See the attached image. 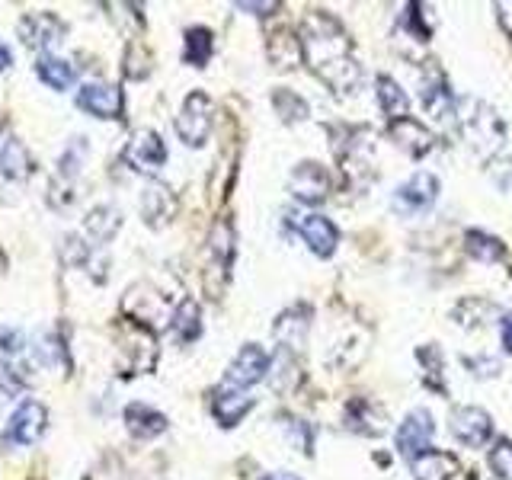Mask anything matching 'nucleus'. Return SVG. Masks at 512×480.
<instances>
[{"label": "nucleus", "mask_w": 512, "mask_h": 480, "mask_svg": "<svg viewBox=\"0 0 512 480\" xmlns=\"http://www.w3.org/2000/svg\"><path fill=\"white\" fill-rule=\"evenodd\" d=\"M215 52V36L212 29L205 26H192L186 29V39H183V61L192 64V68H205L208 58Z\"/></svg>", "instance_id": "nucleus-27"}, {"label": "nucleus", "mask_w": 512, "mask_h": 480, "mask_svg": "<svg viewBox=\"0 0 512 480\" xmlns=\"http://www.w3.org/2000/svg\"><path fill=\"white\" fill-rule=\"evenodd\" d=\"M490 471L500 480H512V439H500L490 448Z\"/></svg>", "instance_id": "nucleus-34"}, {"label": "nucleus", "mask_w": 512, "mask_h": 480, "mask_svg": "<svg viewBox=\"0 0 512 480\" xmlns=\"http://www.w3.org/2000/svg\"><path fill=\"white\" fill-rule=\"evenodd\" d=\"M477 365H480L477 378H490V375H496V372H500V362H493V359H484V362H477V359H468V356H464V368H477Z\"/></svg>", "instance_id": "nucleus-36"}, {"label": "nucleus", "mask_w": 512, "mask_h": 480, "mask_svg": "<svg viewBox=\"0 0 512 480\" xmlns=\"http://www.w3.org/2000/svg\"><path fill=\"white\" fill-rule=\"evenodd\" d=\"M208 407H212V416L228 429V426H237L244 416L253 410V397L240 388H231V384H221V388L212 391V400H208Z\"/></svg>", "instance_id": "nucleus-14"}, {"label": "nucleus", "mask_w": 512, "mask_h": 480, "mask_svg": "<svg viewBox=\"0 0 512 480\" xmlns=\"http://www.w3.org/2000/svg\"><path fill=\"white\" fill-rule=\"evenodd\" d=\"M464 247H468V256H474L480 263H500L506 253L503 240L487 231H468L464 234Z\"/></svg>", "instance_id": "nucleus-29"}, {"label": "nucleus", "mask_w": 512, "mask_h": 480, "mask_svg": "<svg viewBox=\"0 0 512 480\" xmlns=\"http://www.w3.org/2000/svg\"><path fill=\"white\" fill-rule=\"evenodd\" d=\"M388 132L394 138V144L400 151H407L410 157H426L432 148H436V135L429 132L423 122H416L413 116L407 119H397V122H388Z\"/></svg>", "instance_id": "nucleus-15"}, {"label": "nucleus", "mask_w": 512, "mask_h": 480, "mask_svg": "<svg viewBox=\"0 0 512 480\" xmlns=\"http://www.w3.org/2000/svg\"><path fill=\"white\" fill-rule=\"evenodd\" d=\"M346 429L359 432V436H381L388 429V420L378 404H372L368 397H356L346 404Z\"/></svg>", "instance_id": "nucleus-16"}, {"label": "nucleus", "mask_w": 512, "mask_h": 480, "mask_svg": "<svg viewBox=\"0 0 512 480\" xmlns=\"http://www.w3.org/2000/svg\"><path fill=\"white\" fill-rule=\"evenodd\" d=\"M10 61H13V55H10V48L0 42V71H7L10 68Z\"/></svg>", "instance_id": "nucleus-40"}, {"label": "nucleus", "mask_w": 512, "mask_h": 480, "mask_svg": "<svg viewBox=\"0 0 512 480\" xmlns=\"http://www.w3.org/2000/svg\"><path fill=\"white\" fill-rule=\"evenodd\" d=\"M48 429V410L39 400H23L20 407L13 410L4 429V442L7 445H36Z\"/></svg>", "instance_id": "nucleus-9"}, {"label": "nucleus", "mask_w": 512, "mask_h": 480, "mask_svg": "<svg viewBox=\"0 0 512 480\" xmlns=\"http://www.w3.org/2000/svg\"><path fill=\"white\" fill-rule=\"evenodd\" d=\"M77 109L90 112L96 119H119L122 116V90L112 84H84L77 90Z\"/></svg>", "instance_id": "nucleus-11"}, {"label": "nucleus", "mask_w": 512, "mask_h": 480, "mask_svg": "<svg viewBox=\"0 0 512 480\" xmlns=\"http://www.w3.org/2000/svg\"><path fill=\"white\" fill-rule=\"evenodd\" d=\"M410 468L416 480H452L461 471L458 458L448 452H426L416 461H410Z\"/></svg>", "instance_id": "nucleus-22"}, {"label": "nucleus", "mask_w": 512, "mask_h": 480, "mask_svg": "<svg viewBox=\"0 0 512 480\" xmlns=\"http://www.w3.org/2000/svg\"><path fill=\"white\" fill-rule=\"evenodd\" d=\"M170 330L180 343H196L202 336V311L192 298H183L176 304V311L170 317Z\"/></svg>", "instance_id": "nucleus-23"}, {"label": "nucleus", "mask_w": 512, "mask_h": 480, "mask_svg": "<svg viewBox=\"0 0 512 480\" xmlns=\"http://www.w3.org/2000/svg\"><path fill=\"white\" fill-rule=\"evenodd\" d=\"M432 436H436V423H432V413L429 410H410L404 416V423L397 426V452L404 455L407 461H416L420 455L432 452Z\"/></svg>", "instance_id": "nucleus-6"}, {"label": "nucleus", "mask_w": 512, "mask_h": 480, "mask_svg": "<svg viewBox=\"0 0 512 480\" xmlns=\"http://www.w3.org/2000/svg\"><path fill=\"white\" fill-rule=\"evenodd\" d=\"M84 228L93 240H100V244H109L112 237L119 234L122 228V215L116 205H96L93 212L84 218Z\"/></svg>", "instance_id": "nucleus-26"}, {"label": "nucleus", "mask_w": 512, "mask_h": 480, "mask_svg": "<svg viewBox=\"0 0 512 480\" xmlns=\"http://www.w3.org/2000/svg\"><path fill=\"white\" fill-rule=\"evenodd\" d=\"M298 234L301 240L308 244V250L314 256H320V260H327V256H333L336 244H340V231H336V224L327 218V215H301L298 221Z\"/></svg>", "instance_id": "nucleus-13"}, {"label": "nucleus", "mask_w": 512, "mask_h": 480, "mask_svg": "<svg viewBox=\"0 0 512 480\" xmlns=\"http://www.w3.org/2000/svg\"><path fill=\"white\" fill-rule=\"evenodd\" d=\"M452 317L458 320V327L477 330V327H487L490 320L496 317V304L487 301V298H464V301L455 304Z\"/></svg>", "instance_id": "nucleus-28"}, {"label": "nucleus", "mask_w": 512, "mask_h": 480, "mask_svg": "<svg viewBox=\"0 0 512 480\" xmlns=\"http://www.w3.org/2000/svg\"><path fill=\"white\" fill-rule=\"evenodd\" d=\"M176 212V199L173 192L164 186V183H151L148 189H144L141 196V215L144 221L151 224V228H160V224H167Z\"/></svg>", "instance_id": "nucleus-21"}, {"label": "nucleus", "mask_w": 512, "mask_h": 480, "mask_svg": "<svg viewBox=\"0 0 512 480\" xmlns=\"http://www.w3.org/2000/svg\"><path fill=\"white\" fill-rule=\"evenodd\" d=\"M461 480H474V477H461Z\"/></svg>", "instance_id": "nucleus-41"}, {"label": "nucleus", "mask_w": 512, "mask_h": 480, "mask_svg": "<svg viewBox=\"0 0 512 480\" xmlns=\"http://www.w3.org/2000/svg\"><path fill=\"white\" fill-rule=\"evenodd\" d=\"M36 71L42 77V84H48L52 90H68L74 84V68L64 58H52V55H45L39 58L36 64Z\"/></svg>", "instance_id": "nucleus-31"}, {"label": "nucleus", "mask_w": 512, "mask_h": 480, "mask_svg": "<svg viewBox=\"0 0 512 480\" xmlns=\"http://www.w3.org/2000/svg\"><path fill=\"white\" fill-rule=\"evenodd\" d=\"M448 429H452V436L461 445L484 448L493 439V416L487 410H480V407L461 404V407L452 410V416H448Z\"/></svg>", "instance_id": "nucleus-10"}, {"label": "nucleus", "mask_w": 512, "mask_h": 480, "mask_svg": "<svg viewBox=\"0 0 512 480\" xmlns=\"http://www.w3.org/2000/svg\"><path fill=\"white\" fill-rule=\"evenodd\" d=\"M500 343L506 352H512V311L503 314V320H500Z\"/></svg>", "instance_id": "nucleus-37"}, {"label": "nucleus", "mask_w": 512, "mask_h": 480, "mask_svg": "<svg viewBox=\"0 0 512 480\" xmlns=\"http://www.w3.org/2000/svg\"><path fill=\"white\" fill-rule=\"evenodd\" d=\"M260 480H301L298 474H288V471H272V474H263Z\"/></svg>", "instance_id": "nucleus-39"}, {"label": "nucleus", "mask_w": 512, "mask_h": 480, "mask_svg": "<svg viewBox=\"0 0 512 480\" xmlns=\"http://www.w3.org/2000/svg\"><path fill=\"white\" fill-rule=\"evenodd\" d=\"M464 138L471 141V148L480 157H490L503 148L506 141V125L500 119V112L487 103H477L474 106V116L464 119Z\"/></svg>", "instance_id": "nucleus-3"}, {"label": "nucleus", "mask_w": 512, "mask_h": 480, "mask_svg": "<svg viewBox=\"0 0 512 480\" xmlns=\"http://www.w3.org/2000/svg\"><path fill=\"white\" fill-rule=\"evenodd\" d=\"M439 199V180L432 173H413L407 183H400L394 189V199H391V208L397 215L404 218H413V215H423L429 212L432 205Z\"/></svg>", "instance_id": "nucleus-4"}, {"label": "nucleus", "mask_w": 512, "mask_h": 480, "mask_svg": "<svg viewBox=\"0 0 512 480\" xmlns=\"http://www.w3.org/2000/svg\"><path fill=\"white\" fill-rule=\"evenodd\" d=\"M272 103H276V112H279L285 122L308 119V103H304L301 96L292 93V90H276V93H272Z\"/></svg>", "instance_id": "nucleus-32"}, {"label": "nucleus", "mask_w": 512, "mask_h": 480, "mask_svg": "<svg viewBox=\"0 0 512 480\" xmlns=\"http://www.w3.org/2000/svg\"><path fill=\"white\" fill-rule=\"evenodd\" d=\"M420 100H423V106H426V112H429L432 119H439V122H442V119H452V116H455V96H452V90H448L442 71H432V74L423 80Z\"/></svg>", "instance_id": "nucleus-17"}, {"label": "nucleus", "mask_w": 512, "mask_h": 480, "mask_svg": "<svg viewBox=\"0 0 512 480\" xmlns=\"http://www.w3.org/2000/svg\"><path fill=\"white\" fill-rule=\"evenodd\" d=\"M301 45H304V61L311 64V71L336 96H352L359 90L362 68L352 58V39L336 16H330L327 10H314L304 16Z\"/></svg>", "instance_id": "nucleus-1"}, {"label": "nucleus", "mask_w": 512, "mask_h": 480, "mask_svg": "<svg viewBox=\"0 0 512 480\" xmlns=\"http://www.w3.org/2000/svg\"><path fill=\"white\" fill-rule=\"evenodd\" d=\"M266 55H269L272 64H276V68H298V64L304 61V45H301V39L295 36L292 29L282 26L276 32H269Z\"/></svg>", "instance_id": "nucleus-18"}, {"label": "nucleus", "mask_w": 512, "mask_h": 480, "mask_svg": "<svg viewBox=\"0 0 512 480\" xmlns=\"http://www.w3.org/2000/svg\"><path fill=\"white\" fill-rule=\"evenodd\" d=\"M311 308L308 304H295V308H288L279 320H276V340L282 343V349H298L304 343V336H308V327H311Z\"/></svg>", "instance_id": "nucleus-20"}, {"label": "nucleus", "mask_w": 512, "mask_h": 480, "mask_svg": "<svg viewBox=\"0 0 512 480\" xmlns=\"http://www.w3.org/2000/svg\"><path fill=\"white\" fill-rule=\"evenodd\" d=\"M490 180L500 186L503 192H509L512 189V157H493L490 160Z\"/></svg>", "instance_id": "nucleus-35"}, {"label": "nucleus", "mask_w": 512, "mask_h": 480, "mask_svg": "<svg viewBox=\"0 0 512 480\" xmlns=\"http://www.w3.org/2000/svg\"><path fill=\"white\" fill-rule=\"evenodd\" d=\"M23 388H26V378L20 375V368L13 362H0V404L13 400Z\"/></svg>", "instance_id": "nucleus-33"}, {"label": "nucleus", "mask_w": 512, "mask_h": 480, "mask_svg": "<svg viewBox=\"0 0 512 480\" xmlns=\"http://www.w3.org/2000/svg\"><path fill=\"white\" fill-rule=\"evenodd\" d=\"M330 189H333L330 173L317 160H301L292 170V176H288V192L301 205H324L330 199Z\"/></svg>", "instance_id": "nucleus-5"}, {"label": "nucleus", "mask_w": 512, "mask_h": 480, "mask_svg": "<svg viewBox=\"0 0 512 480\" xmlns=\"http://www.w3.org/2000/svg\"><path fill=\"white\" fill-rule=\"evenodd\" d=\"M212 100H208L205 90H192L183 106H180V116H176V135L183 138V144L189 148H202L208 141V132H212Z\"/></svg>", "instance_id": "nucleus-2"}, {"label": "nucleus", "mask_w": 512, "mask_h": 480, "mask_svg": "<svg viewBox=\"0 0 512 480\" xmlns=\"http://www.w3.org/2000/svg\"><path fill=\"white\" fill-rule=\"evenodd\" d=\"M416 362L423 365V384H429V388H436V391H445V356L442 352L426 343L416 349Z\"/></svg>", "instance_id": "nucleus-30"}, {"label": "nucleus", "mask_w": 512, "mask_h": 480, "mask_svg": "<svg viewBox=\"0 0 512 480\" xmlns=\"http://www.w3.org/2000/svg\"><path fill=\"white\" fill-rule=\"evenodd\" d=\"M122 416H125V429L135 439H157L160 432H167V416L148 404H128Z\"/></svg>", "instance_id": "nucleus-19"}, {"label": "nucleus", "mask_w": 512, "mask_h": 480, "mask_svg": "<svg viewBox=\"0 0 512 480\" xmlns=\"http://www.w3.org/2000/svg\"><path fill=\"white\" fill-rule=\"evenodd\" d=\"M269 368H272L269 352L263 346H256V343H244L237 349V356L231 359L228 372H224V384L247 391V388H253L256 381H263L269 375Z\"/></svg>", "instance_id": "nucleus-8"}, {"label": "nucleus", "mask_w": 512, "mask_h": 480, "mask_svg": "<svg viewBox=\"0 0 512 480\" xmlns=\"http://www.w3.org/2000/svg\"><path fill=\"white\" fill-rule=\"evenodd\" d=\"M0 173L7 176V180H26L32 173V157L26 151V144L20 138H7L4 148H0Z\"/></svg>", "instance_id": "nucleus-25"}, {"label": "nucleus", "mask_w": 512, "mask_h": 480, "mask_svg": "<svg viewBox=\"0 0 512 480\" xmlns=\"http://www.w3.org/2000/svg\"><path fill=\"white\" fill-rule=\"evenodd\" d=\"M125 164L132 167L135 173L154 176L160 167L167 164V144L160 138L154 128H141V132L132 135V141L125 144Z\"/></svg>", "instance_id": "nucleus-7"}, {"label": "nucleus", "mask_w": 512, "mask_h": 480, "mask_svg": "<svg viewBox=\"0 0 512 480\" xmlns=\"http://www.w3.org/2000/svg\"><path fill=\"white\" fill-rule=\"evenodd\" d=\"M20 39L36 48V52H48V48L61 45L64 39V23L52 13H29L20 20Z\"/></svg>", "instance_id": "nucleus-12"}, {"label": "nucleus", "mask_w": 512, "mask_h": 480, "mask_svg": "<svg viewBox=\"0 0 512 480\" xmlns=\"http://www.w3.org/2000/svg\"><path fill=\"white\" fill-rule=\"evenodd\" d=\"M378 106L384 109L388 122H397V119L410 116V96L400 90V84H397L394 77H388V74L378 77Z\"/></svg>", "instance_id": "nucleus-24"}, {"label": "nucleus", "mask_w": 512, "mask_h": 480, "mask_svg": "<svg viewBox=\"0 0 512 480\" xmlns=\"http://www.w3.org/2000/svg\"><path fill=\"white\" fill-rule=\"evenodd\" d=\"M237 10H250L253 16H269L272 10H279V4H234Z\"/></svg>", "instance_id": "nucleus-38"}]
</instances>
